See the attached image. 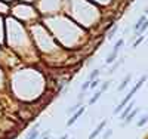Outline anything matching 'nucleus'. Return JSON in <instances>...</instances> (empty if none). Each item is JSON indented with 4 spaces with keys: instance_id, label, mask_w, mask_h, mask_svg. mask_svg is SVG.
Masks as SVG:
<instances>
[{
    "instance_id": "obj_1",
    "label": "nucleus",
    "mask_w": 148,
    "mask_h": 139,
    "mask_svg": "<svg viewBox=\"0 0 148 139\" xmlns=\"http://www.w3.org/2000/svg\"><path fill=\"white\" fill-rule=\"evenodd\" d=\"M138 111H139L138 108H133V110H132V111L129 112V114L126 116V118H125V121H123V124H121L123 127H125V126H127V124H129V123H130V121L133 120V117H135V116L138 114Z\"/></svg>"
},
{
    "instance_id": "obj_2",
    "label": "nucleus",
    "mask_w": 148,
    "mask_h": 139,
    "mask_svg": "<svg viewBox=\"0 0 148 139\" xmlns=\"http://www.w3.org/2000/svg\"><path fill=\"white\" fill-rule=\"evenodd\" d=\"M105 124H107V121H101L99 124H98V127H96V130H93L92 133H90V136H89V139H95L98 135H99L101 133V130L105 127Z\"/></svg>"
},
{
    "instance_id": "obj_3",
    "label": "nucleus",
    "mask_w": 148,
    "mask_h": 139,
    "mask_svg": "<svg viewBox=\"0 0 148 139\" xmlns=\"http://www.w3.org/2000/svg\"><path fill=\"white\" fill-rule=\"evenodd\" d=\"M83 112H84V108H79V111H77L76 114H74V116H73V117H71V118L67 121V126H71V124H74V123L77 121V118H79V117L83 114Z\"/></svg>"
},
{
    "instance_id": "obj_4",
    "label": "nucleus",
    "mask_w": 148,
    "mask_h": 139,
    "mask_svg": "<svg viewBox=\"0 0 148 139\" xmlns=\"http://www.w3.org/2000/svg\"><path fill=\"white\" fill-rule=\"evenodd\" d=\"M133 107H135V101H130V104H129V105H126V108H125V110H121V116H120V118H126V116H127L129 112L133 110Z\"/></svg>"
},
{
    "instance_id": "obj_5",
    "label": "nucleus",
    "mask_w": 148,
    "mask_h": 139,
    "mask_svg": "<svg viewBox=\"0 0 148 139\" xmlns=\"http://www.w3.org/2000/svg\"><path fill=\"white\" fill-rule=\"evenodd\" d=\"M130 80H132V75H130V74H127V75H126V77H125V79H123V81H121V84L119 86V92H121V90H125V89H126V86L129 84V81H130Z\"/></svg>"
},
{
    "instance_id": "obj_6",
    "label": "nucleus",
    "mask_w": 148,
    "mask_h": 139,
    "mask_svg": "<svg viewBox=\"0 0 148 139\" xmlns=\"http://www.w3.org/2000/svg\"><path fill=\"white\" fill-rule=\"evenodd\" d=\"M147 28H148V21H145V22L141 25V27H139V30L135 31V36H133V37H139V36H142V34L147 31Z\"/></svg>"
},
{
    "instance_id": "obj_7",
    "label": "nucleus",
    "mask_w": 148,
    "mask_h": 139,
    "mask_svg": "<svg viewBox=\"0 0 148 139\" xmlns=\"http://www.w3.org/2000/svg\"><path fill=\"white\" fill-rule=\"evenodd\" d=\"M123 64H125V58H121L120 61H117L116 64H114L113 67H111V70H110L108 73H110V74H113V73H114V71H116V70H117V68H119L120 65H123Z\"/></svg>"
},
{
    "instance_id": "obj_8",
    "label": "nucleus",
    "mask_w": 148,
    "mask_h": 139,
    "mask_svg": "<svg viewBox=\"0 0 148 139\" xmlns=\"http://www.w3.org/2000/svg\"><path fill=\"white\" fill-rule=\"evenodd\" d=\"M117 53H119V52H114V50H111L110 55L107 56V64H111V62H114V59L117 58Z\"/></svg>"
},
{
    "instance_id": "obj_9",
    "label": "nucleus",
    "mask_w": 148,
    "mask_h": 139,
    "mask_svg": "<svg viewBox=\"0 0 148 139\" xmlns=\"http://www.w3.org/2000/svg\"><path fill=\"white\" fill-rule=\"evenodd\" d=\"M101 93H102L101 90H98V92H96V93H95V95H93V96L90 98V101H89V104H90V105H93V104L96 102V101H98V99L101 98Z\"/></svg>"
},
{
    "instance_id": "obj_10",
    "label": "nucleus",
    "mask_w": 148,
    "mask_h": 139,
    "mask_svg": "<svg viewBox=\"0 0 148 139\" xmlns=\"http://www.w3.org/2000/svg\"><path fill=\"white\" fill-rule=\"evenodd\" d=\"M145 21H147V16H145V15H142V16L138 19V22L135 24V31H136V30H139V27H141V25H142Z\"/></svg>"
},
{
    "instance_id": "obj_11",
    "label": "nucleus",
    "mask_w": 148,
    "mask_h": 139,
    "mask_svg": "<svg viewBox=\"0 0 148 139\" xmlns=\"http://www.w3.org/2000/svg\"><path fill=\"white\" fill-rule=\"evenodd\" d=\"M37 136H39V132H37L36 129H33L31 132H28V133H27V136H25V139H36Z\"/></svg>"
},
{
    "instance_id": "obj_12",
    "label": "nucleus",
    "mask_w": 148,
    "mask_h": 139,
    "mask_svg": "<svg viewBox=\"0 0 148 139\" xmlns=\"http://www.w3.org/2000/svg\"><path fill=\"white\" fill-rule=\"evenodd\" d=\"M123 43H125V40H123V39H120L116 45H114V47H113V50H114V52H119V49L123 46Z\"/></svg>"
},
{
    "instance_id": "obj_13",
    "label": "nucleus",
    "mask_w": 148,
    "mask_h": 139,
    "mask_svg": "<svg viewBox=\"0 0 148 139\" xmlns=\"http://www.w3.org/2000/svg\"><path fill=\"white\" fill-rule=\"evenodd\" d=\"M147 121H148V116L145 114V116H142V118H141V120L138 121V127H142V126H144V124H145Z\"/></svg>"
},
{
    "instance_id": "obj_14",
    "label": "nucleus",
    "mask_w": 148,
    "mask_h": 139,
    "mask_svg": "<svg viewBox=\"0 0 148 139\" xmlns=\"http://www.w3.org/2000/svg\"><path fill=\"white\" fill-rule=\"evenodd\" d=\"M98 75H99V70L92 71V73H90V75H89V81H90V80H95V79L98 77Z\"/></svg>"
},
{
    "instance_id": "obj_15",
    "label": "nucleus",
    "mask_w": 148,
    "mask_h": 139,
    "mask_svg": "<svg viewBox=\"0 0 148 139\" xmlns=\"http://www.w3.org/2000/svg\"><path fill=\"white\" fill-rule=\"evenodd\" d=\"M89 87H90V81L88 80V81H86V83H83V84H82V92H84V90H88Z\"/></svg>"
},
{
    "instance_id": "obj_16",
    "label": "nucleus",
    "mask_w": 148,
    "mask_h": 139,
    "mask_svg": "<svg viewBox=\"0 0 148 139\" xmlns=\"http://www.w3.org/2000/svg\"><path fill=\"white\" fill-rule=\"evenodd\" d=\"M142 42H144V37H142V36H139L138 39H136V42L133 43V47H136V46H139V45H141Z\"/></svg>"
},
{
    "instance_id": "obj_17",
    "label": "nucleus",
    "mask_w": 148,
    "mask_h": 139,
    "mask_svg": "<svg viewBox=\"0 0 148 139\" xmlns=\"http://www.w3.org/2000/svg\"><path fill=\"white\" fill-rule=\"evenodd\" d=\"M98 84H99V80H98V79H95V80H90V87H92V89H95V87H96Z\"/></svg>"
},
{
    "instance_id": "obj_18",
    "label": "nucleus",
    "mask_w": 148,
    "mask_h": 139,
    "mask_svg": "<svg viewBox=\"0 0 148 139\" xmlns=\"http://www.w3.org/2000/svg\"><path fill=\"white\" fill-rule=\"evenodd\" d=\"M116 31H117V27H114L113 30H111V31L108 33V39H113V37H114V34H116Z\"/></svg>"
},
{
    "instance_id": "obj_19",
    "label": "nucleus",
    "mask_w": 148,
    "mask_h": 139,
    "mask_svg": "<svg viewBox=\"0 0 148 139\" xmlns=\"http://www.w3.org/2000/svg\"><path fill=\"white\" fill-rule=\"evenodd\" d=\"M110 87V81H105L104 84H102V87H101V92H104V90H107Z\"/></svg>"
},
{
    "instance_id": "obj_20",
    "label": "nucleus",
    "mask_w": 148,
    "mask_h": 139,
    "mask_svg": "<svg viewBox=\"0 0 148 139\" xmlns=\"http://www.w3.org/2000/svg\"><path fill=\"white\" fill-rule=\"evenodd\" d=\"M80 108V105H74V107H71L70 110H68V114H70V112H74V111H77Z\"/></svg>"
},
{
    "instance_id": "obj_21",
    "label": "nucleus",
    "mask_w": 148,
    "mask_h": 139,
    "mask_svg": "<svg viewBox=\"0 0 148 139\" xmlns=\"http://www.w3.org/2000/svg\"><path fill=\"white\" fill-rule=\"evenodd\" d=\"M111 135H113V130H108V132H105V135H104V139H108Z\"/></svg>"
},
{
    "instance_id": "obj_22",
    "label": "nucleus",
    "mask_w": 148,
    "mask_h": 139,
    "mask_svg": "<svg viewBox=\"0 0 148 139\" xmlns=\"http://www.w3.org/2000/svg\"><path fill=\"white\" fill-rule=\"evenodd\" d=\"M61 139H68V136H67V135H64V136H62V138H61Z\"/></svg>"
},
{
    "instance_id": "obj_23",
    "label": "nucleus",
    "mask_w": 148,
    "mask_h": 139,
    "mask_svg": "<svg viewBox=\"0 0 148 139\" xmlns=\"http://www.w3.org/2000/svg\"><path fill=\"white\" fill-rule=\"evenodd\" d=\"M145 15H148V9H147V10H145Z\"/></svg>"
},
{
    "instance_id": "obj_24",
    "label": "nucleus",
    "mask_w": 148,
    "mask_h": 139,
    "mask_svg": "<svg viewBox=\"0 0 148 139\" xmlns=\"http://www.w3.org/2000/svg\"><path fill=\"white\" fill-rule=\"evenodd\" d=\"M43 139H47V138H43Z\"/></svg>"
}]
</instances>
